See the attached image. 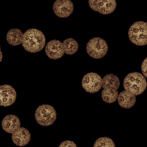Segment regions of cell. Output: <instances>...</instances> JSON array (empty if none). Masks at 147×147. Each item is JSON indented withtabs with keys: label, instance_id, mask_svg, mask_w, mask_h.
I'll list each match as a JSON object with an SVG mask.
<instances>
[{
	"label": "cell",
	"instance_id": "obj_1",
	"mask_svg": "<svg viewBox=\"0 0 147 147\" xmlns=\"http://www.w3.org/2000/svg\"><path fill=\"white\" fill-rule=\"evenodd\" d=\"M22 45L24 49L31 53L41 51L45 45V37L43 33L37 29L27 30L23 36Z\"/></svg>",
	"mask_w": 147,
	"mask_h": 147
},
{
	"label": "cell",
	"instance_id": "obj_2",
	"mask_svg": "<svg viewBox=\"0 0 147 147\" xmlns=\"http://www.w3.org/2000/svg\"><path fill=\"white\" fill-rule=\"evenodd\" d=\"M123 85L126 91L137 96L145 91L147 86V83L145 77L142 74L133 72L126 76Z\"/></svg>",
	"mask_w": 147,
	"mask_h": 147
},
{
	"label": "cell",
	"instance_id": "obj_3",
	"mask_svg": "<svg viewBox=\"0 0 147 147\" xmlns=\"http://www.w3.org/2000/svg\"><path fill=\"white\" fill-rule=\"evenodd\" d=\"M128 36L130 41L137 45L147 44V22L138 21L130 27Z\"/></svg>",
	"mask_w": 147,
	"mask_h": 147
},
{
	"label": "cell",
	"instance_id": "obj_4",
	"mask_svg": "<svg viewBox=\"0 0 147 147\" xmlns=\"http://www.w3.org/2000/svg\"><path fill=\"white\" fill-rule=\"evenodd\" d=\"M35 119L41 126H48L52 125L56 119V113L55 109L49 105H42L36 110Z\"/></svg>",
	"mask_w": 147,
	"mask_h": 147
},
{
	"label": "cell",
	"instance_id": "obj_5",
	"mask_svg": "<svg viewBox=\"0 0 147 147\" xmlns=\"http://www.w3.org/2000/svg\"><path fill=\"white\" fill-rule=\"evenodd\" d=\"M87 52L94 59H101L107 52L108 46L105 40L100 37H94L90 40L86 45Z\"/></svg>",
	"mask_w": 147,
	"mask_h": 147
},
{
	"label": "cell",
	"instance_id": "obj_6",
	"mask_svg": "<svg viewBox=\"0 0 147 147\" xmlns=\"http://www.w3.org/2000/svg\"><path fill=\"white\" fill-rule=\"evenodd\" d=\"M82 85L87 92L95 93L102 88V78L96 73L89 72L83 76Z\"/></svg>",
	"mask_w": 147,
	"mask_h": 147
},
{
	"label": "cell",
	"instance_id": "obj_7",
	"mask_svg": "<svg viewBox=\"0 0 147 147\" xmlns=\"http://www.w3.org/2000/svg\"><path fill=\"white\" fill-rule=\"evenodd\" d=\"M91 9L102 14H109L114 11L117 6L116 0H88Z\"/></svg>",
	"mask_w": 147,
	"mask_h": 147
},
{
	"label": "cell",
	"instance_id": "obj_8",
	"mask_svg": "<svg viewBox=\"0 0 147 147\" xmlns=\"http://www.w3.org/2000/svg\"><path fill=\"white\" fill-rule=\"evenodd\" d=\"M55 14L60 18L69 16L74 10V5L71 0H56L53 5Z\"/></svg>",
	"mask_w": 147,
	"mask_h": 147
},
{
	"label": "cell",
	"instance_id": "obj_9",
	"mask_svg": "<svg viewBox=\"0 0 147 147\" xmlns=\"http://www.w3.org/2000/svg\"><path fill=\"white\" fill-rule=\"evenodd\" d=\"M17 97L14 88L8 84L0 86V105L2 106H9L13 105Z\"/></svg>",
	"mask_w": 147,
	"mask_h": 147
},
{
	"label": "cell",
	"instance_id": "obj_10",
	"mask_svg": "<svg viewBox=\"0 0 147 147\" xmlns=\"http://www.w3.org/2000/svg\"><path fill=\"white\" fill-rule=\"evenodd\" d=\"M46 55L51 59H58L64 54V49L63 43L57 40H52L49 41L45 47Z\"/></svg>",
	"mask_w": 147,
	"mask_h": 147
},
{
	"label": "cell",
	"instance_id": "obj_11",
	"mask_svg": "<svg viewBox=\"0 0 147 147\" xmlns=\"http://www.w3.org/2000/svg\"><path fill=\"white\" fill-rule=\"evenodd\" d=\"M11 138L16 145L22 146L26 145L29 142L30 140V134L27 129L20 127L12 133Z\"/></svg>",
	"mask_w": 147,
	"mask_h": 147
},
{
	"label": "cell",
	"instance_id": "obj_12",
	"mask_svg": "<svg viewBox=\"0 0 147 147\" xmlns=\"http://www.w3.org/2000/svg\"><path fill=\"white\" fill-rule=\"evenodd\" d=\"M21 125L20 119L15 115H7L2 121V127L3 130L8 133H13Z\"/></svg>",
	"mask_w": 147,
	"mask_h": 147
},
{
	"label": "cell",
	"instance_id": "obj_13",
	"mask_svg": "<svg viewBox=\"0 0 147 147\" xmlns=\"http://www.w3.org/2000/svg\"><path fill=\"white\" fill-rule=\"evenodd\" d=\"M119 106L125 109H129L134 106L136 102V96L125 90L121 92L117 98Z\"/></svg>",
	"mask_w": 147,
	"mask_h": 147
},
{
	"label": "cell",
	"instance_id": "obj_14",
	"mask_svg": "<svg viewBox=\"0 0 147 147\" xmlns=\"http://www.w3.org/2000/svg\"><path fill=\"white\" fill-rule=\"evenodd\" d=\"M23 36L24 34L20 29H11L7 33L6 40L11 45H18L22 42Z\"/></svg>",
	"mask_w": 147,
	"mask_h": 147
},
{
	"label": "cell",
	"instance_id": "obj_15",
	"mask_svg": "<svg viewBox=\"0 0 147 147\" xmlns=\"http://www.w3.org/2000/svg\"><path fill=\"white\" fill-rule=\"evenodd\" d=\"M118 95L119 93L117 90L110 87L103 88L101 94L103 100L108 103H112L115 102L117 100Z\"/></svg>",
	"mask_w": 147,
	"mask_h": 147
},
{
	"label": "cell",
	"instance_id": "obj_16",
	"mask_svg": "<svg viewBox=\"0 0 147 147\" xmlns=\"http://www.w3.org/2000/svg\"><path fill=\"white\" fill-rule=\"evenodd\" d=\"M120 81L117 76L113 74H107L102 78V88L110 87L118 90L119 87Z\"/></svg>",
	"mask_w": 147,
	"mask_h": 147
},
{
	"label": "cell",
	"instance_id": "obj_17",
	"mask_svg": "<svg viewBox=\"0 0 147 147\" xmlns=\"http://www.w3.org/2000/svg\"><path fill=\"white\" fill-rule=\"evenodd\" d=\"M63 45L64 47L65 53L69 55L75 53L79 48V44L78 42L72 38L65 39L63 41Z\"/></svg>",
	"mask_w": 147,
	"mask_h": 147
},
{
	"label": "cell",
	"instance_id": "obj_18",
	"mask_svg": "<svg viewBox=\"0 0 147 147\" xmlns=\"http://www.w3.org/2000/svg\"><path fill=\"white\" fill-rule=\"evenodd\" d=\"M103 146V147H114L115 144L113 141L108 137H104L99 138L95 141L94 144V147Z\"/></svg>",
	"mask_w": 147,
	"mask_h": 147
},
{
	"label": "cell",
	"instance_id": "obj_19",
	"mask_svg": "<svg viewBox=\"0 0 147 147\" xmlns=\"http://www.w3.org/2000/svg\"><path fill=\"white\" fill-rule=\"evenodd\" d=\"M141 71L142 72L143 75L147 78V57H146L142 63Z\"/></svg>",
	"mask_w": 147,
	"mask_h": 147
},
{
	"label": "cell",
	"instance_id": "obj_20",
	"mask_svg": "<svg viewBox=\"0 0 147 147\" xmlns=\"http://www.w3.org/2000/svg\"><path fill=\"white\" fill-rule=\"evenodd\" d=\"M60 146H64V147H76L77 145L72 141H69V140H66L61 142L59 145Z\"/></svg>",
	"mask_w": 147,
	"mask_h": 147
}]
</instances>
